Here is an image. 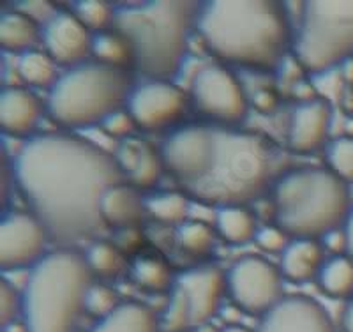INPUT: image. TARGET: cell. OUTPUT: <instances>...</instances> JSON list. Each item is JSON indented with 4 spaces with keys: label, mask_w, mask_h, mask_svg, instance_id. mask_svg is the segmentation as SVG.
<instances>
[{
    "label": "cell",
    "mask_w": 353,
    "mask_h": 332,
    "mask_svg": "<svg viewBox=\"0 0 353 332\" xmlns=\"http://www.w3.org/2000/svg\"><path fill=\"white\" fill-rule=\"evenodd\" d=\"M12 177L50 240L69 249L103 237L101 200L128 182L113 154L69 133L28 138L12 159Z\"/></svg>",
    "instance_id": "6da1fadb"
},
{
    "label": "cell",
    "mask_w": 353,
    "mask_h": 332,
    "mask_svg": "<svg viewBox=\"0 0 353 332\" xmlns=\"http://www.w3.org/2000/svg\"><path fill=\"white\" fill-rule=\"evenodd\" d=\"M20 80L34 88H50L52 90L61 75L57 72V64L46 52H28L18 60Z\"/></svg>",
    "instance_id": "4316f807"
},
{
    "label": "cell",
    "mask_w": 353,
    "mask_h": 332,
    "mask_svg": "<svg viewBox=\"0 0 353 332\" xmlns=\"http://www.w3.org/2000/svg\"><path fill=\"white\" fill-rule=\"evenodd\" d=\"M189 202L191 200L185 193H157L145 200V208L159 223L181 226L188 221L189 208H191Z\"/></svg>",
    "instance_id": "83f0119b"
},
{
    "label": "cell",
    "mask_w": 353,
    "mask_h": 332,
    "mask_svg": "<svg viewBox=\"0 0 353 332\" xmlns=\"http://www.w3.org/2000/svg\"><path fill=\"white\" fill-rule=\"evenodd\" d=\"M92 60L134 71V57H132L131 44L122 34H119L113 28H110L106 32L94 34Z\"/></svg>",
    "instance_id": "d4e9b609"
},
{
    "label": "cell",
    "mask_w": 353,
    "mask_h": 332,
    "mask_svg": "<svg viewBox=\"0 0 353 332\" xmlns=\"http://www.w3.org/2000/svg\"><path fill=\"white\" fill-rule=\"evenodd\" d=\"M254 242L260 246V249L267 253H281L288 248V244L292 242V237L281 230L277 224H265L258 230L256 237H254Z\"/></svg>",
    "instance_id": "8d00e7d4"
},
{
    "label": "cell",
    "mask_w": 353,
    "mask_h": 332,
    "mask_svg": "<svg viewBox=\"0 0 353 332\" xmlns=\"http://www.w3.org/2000/svg\"><path fill=\"white\" fill-rule=\"evenodd\" d=\"M230 299L242 313L263 316L285 297L281 271L261 256L237 260L226 273Z\"/></svg>",
    "instance_id": "30bf717a"
},
{
    "label": "cell",
    "mask_w": 353,
    "mask_h": 332,
    "mask_svg": "<svg viewBox=\"0 0 353 332\" xmlns=\"http://www.w3.org/2000/svg\"><path fill=\"white\" fill-rule=\"evenodd\" d=\"M101 129H103L105 135L113 138V140L125 141L129 140V138H132V135H134V131L138 129V126L137 122H134V119L131 117V113L128 112V108H125L110 115L108 119L101 124Z\"/></svg>",
    "instance_id": "d590c367"
},
{
    "label": "cell",
    "mask_w": 353,
    "mask_h": 332,
    "mask_svg": "<svg viewBox=\"0 0 353 332\" xmlns=\"http://www.w3.org/2000/svg\"><path fill=\"white\" fill-rule=\"evenodd\" d=\"M253 104L263 113L274 112L277 108V94L269 88H263L253 97Z\"/></svg>",
    "instance_id": "f35d334b"
},
{
    "label": "cell",
    "mask_w": 353,
    "mask_h": 332,
    "mask_svg": "<svg viewBox=\"0 0 353 332\" xmlns=\"http://www.w3.org/2000/svg\"><path fill=\"white\" fill-rule=\"evenodd\" d=\"M343 329L345 332H353V300H350L343 313Z\"/></svg>",
    "instance_id": "60d3db41"
},
{
    "label": "cell",
    "mask_w": 353,
    "mask_h": 332,
    "mask_svg": "<svg viewBox=\"0 0 353 332\" xmlns=\"http://www.w3.org/2000/svg\"><path fill=\"white\" fill-rule=\"evenodd\" d=\"M332 115L330 103L320 97L299 104L290 119V150L295 154H311L323 147L332 126Z\"/></svg>",
    "instance_id": "2e32d148"
},
{
    "label": "cell",
    "mask_w": 353,
    "mask_h": 332,
    "mask_svg": "<svg viewBox=\"0 0 353 332\" xmlns=\"http://www.w3.org/2000/svg\"><path fill=\"white\" fill-rule=\"evenodd\" d=\"M145 200L140 189L132 188L129 182H121L105 193L101 200V214L106 226L121 230H134L143 217Z\"/></svg>",
    "instance_id": "ac0fdd59"
},
{
    "label": "cell",
    "mask_w": 353,
    "mask_h": 332,
    "mask_svg": "<svg viewBox=\"0 0 353 332\" xmlns=\"http://www.w3.org/2000/svg\"><path fill=\"white\" fill-rule=\"evenodd\" d=\"M175 284L188 300L191 324L194 327L209 324L217 315L226 289V274L216 265H201L179 274Z\"/></svg>",
    "instance_id": "5bb4252c"
},
{
    "label": "cell",
    "mask_w": 353,
    "mask_h": 332,
    "mask_svg": "<svg viewBox=\"0 0 353 332\" xmlns=\"http://www.w3.org/2000/svg\"><path fill=\"white\" fill-rule=\"evenodd\" d=\"M85 260H87L94 276L101 277V280H115L128 267L125 256L121 251V248H117L115 244L103 239L87 246Z\"/></svg>",
    "instance_id": "484cf974"
},
{
    "label": "cell",
    "mask_w": 353,
    "mask_h": 332,
    "mask_svg": "<svg viewBox=\"0 0 353 332\" xmlns=\"http://www.w3.org/2000/svg\"><path fill=\"white\" fill-rule=\"evenodd\" d=\"M43 103L21 87H6L0 94V128L8 137L32 138L43 117Z\"/></svg>",
    "instance_id": "e0dca14e"
},
{
    "label": "cell",
    "mask_w": 353,
    "mask_h": 332,
    "mask_svg": "<svg viewBox=\"0 0 353 332\" xmlns=\"http://www.w3.org/2000/svg\"><path fill=\"white\" fill-rule=\"evenodd\" d=\"M221 332H254V331H249L248 327H242V325H228V327H225Z\"/></svg>",
    "instance_id": "b9f144b4"
},
{
    "label": "cell",
    "mask_w": 353,
    "mask_h": 332,
    "mask_svg": "<svg viewBox=\"0 0 353 332\" xmlns=\"http://www.w3.org/2000/svg\"><path fill=\"white\" fill-rule=\"evenodd\" d=\"M121 304V297L112 286H108L106 283H94L87 293L85 311L99 322L108 315H112Z\"/></svg>",
    "instance_id": "836d02e7"
},
{
    "label": "cell",
    "mask_w": 353,
    "mask_h": 332,
    "mask_svg": "<svg viewBox=\"0 0 353 332\" xmlns=\"http://www.w3.org/2000/svg\"><path fill=\"white\" fill-rule=\"evenodd\" d=\"M163 170H165V163H163L161 154L157 153L156 148L143 141L140 161L137 163L134 170L128 175V182L132 188L140 189V191L141 189L154 188L159 182Z\"/></svg>",
    "instance_id": "f546056e"
},
{
    "label": "cell",
    "mask_w": 353,
    "mask_h": 332,
    "mask_svg": "<svg viewBox=\"0 0 353 332\" xmlns=\"http://www.w3.org/2000/svg\"><path fill=\"white\" fill-rule=\"evenodd\" d=\"M137 72L97 60L65 69L50 90L48 110L53 122L65 129L101 126L113 113L128 108L137 88Z\"/></svg>",
    "instance_id": "52a82bcc"
},
{
    "label": "cell",
    "mask_w": 353,
    "mask_h": 332,
    "mask_svg": "<svg viewBox=\"0 0 353 332\" xmlns=\"http://www.w3.org/2000/svg\"><path fill=\"white\" fill-rule=\"evenodd\" d=\"M23 318V290L6 280L0 281V327L8 331Z\"/></svg>",
    "instance_id": "d6a6232c"
},
{
    "label": "cell",
    "mask_w": 353,
    "mask_h": 332,
    "mask_svg": "<svg viewBox=\"0 0 353 332\" xmlns=\"http://www.w3.org/2000/svg\"><path fill=\"white\" fill-rule=\"evenodd\" d=\"M94 34L74 17L72 11H57L55 17L43 25L44 52L57 66L77 68L92 55Z\"/></svg>",
    "instance_id": "4fadbf2b"
},
{
    "label": "cell",
    "mask_w": 353,
    "mask_h": 332,
    "mask_svg": "<svg viewBox=\"0 0 353 332\" xmlns=\"http://www.w3.org/2000/svg\"><path fill=\"white\" fill-rule=\"evenodd\" d=\"M176 239L182 249L191 255H205L214 246V232L201 221H185L176 230Z\"/></svg>",
    "instance_id": "4dcf8cb0"
},
{
    "label": "cell",
    "mask_w": 353,
    "mask_h": 332,
    "mask_svg": "<svg viewBox=\"0 0 353 332\" xmlns=\"http://www.w3.org/2000/svg\"><path fill=\"white\" fill-rule=\"evenodd\" d=\"M345 233H346V255L353 260V211L345 223Z\"/></svg>",
    "instance_id": "ab89813d"
},
{
    "label": "cell",
    "mask_w": 353,
    "mask_h": 332,
    "mask_svg": "<svg viewBox=\"0 0 353 332\" xmlns=\"http://www.w3.org/2000/svg\"><path fill=\"white\" fill-rule=\"evenodd\" d=\"M191 97L173 81L147 80L137 85L128 101V112L145 131L173 128L184 117Z\"/></svg>",
    "instance_id": "8fae6325"
},
{
    "label": "cell",
    "mask_w": 353,
    "mask_h": 332,
    "mask_svg": "<svg viewBox=\"0 0 353 332\" xmlns=\"http://www.w3.org/2000/svg\"><path fill=\"white\" fill-rule=\"evenodd\" d=\"M254 332H334V325L323 306L311 297L285 295L261 316Z\"/></svg>",
    "instance_id": "9a60e30c"
},
{
    "label": "cell",
    "mask_w": 353,
    "mask_h": 332,
    "mask_svg": "<svg viewBox=\"0 0 353 332\" xmlns=\"http://www.w3.org/2000/svg\"><path fill=\"white\" fill-rule=\"evenodd\" d=\"M292 53L311 75L341 68L353 59V0L301 2Z\"/></svg>",
    "instance_id": "ba28073f"
},
{
    "label": "cell",
    "mask_w": 353,
    "mask_h": 332,
    "mask_svg": "<svg viewBox=\"0 0 353 332\" xmlns=\"http://www.w3.org/2000/svg\"><path fill=\"white\" fill-rule=\"evenodd\" d=\"M320 289L334 299H348L353 295V260L348 255L327 258L320 274Z\"/></svg>",
    "instance_id": "cb8c5ba5"
},
{
    "label": "cell",
    "mask_w": 353,
    "mask_h": 332,
    "mask_svg": "<svg viewBox=\"0 0 353 332\" xmlns=\"http://www.w3.org/2000/svg\"><path fill=\"white\" fill-rule=\"evenodd\" d=\"M201 2L154 0L115 8L113 30L132 48L134 72L147 80L173 81L188 60L191 34L196 32Z\"/></svg>",
    "instance_id": "277c9868"
},
{
    "label": "cell",
    "mask_w": 353,
    "mask_h": 332,
    "mask_svg": "<svg viewBox=\"0 0 353 332\" xmlns=\"http://www.w3.org/2000/svg\"><path fill=\"white\" fill-rule=\"evenodd\" d=\"M92 284L94 274L80 249L46 253L23 284L25 332H77Z\"/></svg>",
    "instance_id": "5b68a950"
},
{
    "label": "cell",
    "mask_w": 353,
    "mask_h": 332,
    "mask_svg": "<svg viewBox=\"0 0 353 332\" xmlns=\"http://www.w3.org/2000/svg\"><path fill=\"white\" fill-rule=\"evenodd\" d=\"M132 281L149 293H163L172 290L175 281L170 265L159 256H138L131 265Z\"/></svg>",
    "instance_id": "603a6c76"
},
{
    "label": "cell",
    "mask_w": 353,
    "mask_h": 332,
    "mask_svg": "<svg viewBox=\"0 0 353 332\" xmlns=\"http://www.w3.org/2000/svg\"><path fill=\"white\" fill-rule=\"evenodd\" d=\"M325 248L316 239H292L281 255L283 277L292 283H307L320 274L325 264Z\"/></svg>",
    "instance_id": "d6986e66"
},
{
    "label": "cell",
    "mask_w": 353,
    "mask_h": 332,
    "mask_svg": "<svg viewBox=\"0 0 353 332\" xmlns=\"http://www.w3.org/2000/svg\"><path fill=\"white\" fill-rule=\"evenodd\" d=\"M320 242H321V246L325 248V251L332 253V256L346 255V233H345V226H343V228L332 230V232L327 233L325 237H321Z\"/></svg>",
    "instance_id": "74e56055"
},
{
    "label": "cell",
    "mask_w": 353,
    "mask_h": 332,
    "mask_svg": "<svg viewBox=\"0 0 353 332\" xmlns=\"http://www.w3.org/2000/svg\"><path fill=\"white\" fill-rule=\"evenodd\" d=\"M327 168L346 184L353 182V137H339L327 147Z\"/></svg>",
    "instance_id": "1f68e13d"
},
{
    "label": "cell",
    "mask_w": 353,
    "mask_h": 332,
    "mask_svg": "<svg viewBox=\"0 0 353 332\" xmlns=\"http://www.w3.org/2000/svg\"><path fill=\"white\" fill-rule=\"evenodd\" d=\"M74 17L92 34L106 32L113 28L115 21V6L103 0H80L72 6Z\"/></svg>",
    "instance_id": "f1b7e54d"
},
{
    "label": "cell",
    "mask_w": 353,
    "mask_h": 332,
    "mask_svg": "<svg viewBox=\"0 0 353 332\" xmlns=\"http://www.w3.org/2000/svg\"><path fill=\"white\" fill-rule=\"evenodd\" d=\"M43 44V25L37 23L25 12L12 9L2 14L0 20V44L8 53L25 55Z\"/></svg>",
    "instance_id": "ffe728a7"
},
{
    "label": "cell",
    "mask_w": 353,
    "mask_h": 332,
    "mask_svg": "<svg viewBox=\"0 0 353 332\" xmlns=\"http://www.w3.org/2000/svg\"><path fill=\"white\" fill-rule=\"evenodd\" d=\"M48 232L32 213H6L0 223V267L4 273L32 268L46 255Z\"/></svg>",
    "instance_id": "7c38bea8"
},
{
    "label": "cell",
    "mask_w": 353,
    "mask_h": 332,
    "mask_svg": "<svg viewBox=\"0 0 353 332\" xmlns=\"http://www.w3.org/2000/svg\"><path fill=\"white\" fill-rule=\"evenodd\" d=\"M196 32L216 59L258 72H277L293 52L295 25L286 2H201Z\"/></svg>",
    "instance_id": "7a4b0ae2"
},
{
    "label": "cell",
    "mask_w": 353,
    "mask_h": 332,
    "mask_svg": "<svg viewBox=\"0 0 353 332\" xmlns=\"http://www.w3.org/2000/svg\"><path fill=\"white\" fill-rule=\"evenodd\" d=\"M216 230L223 239L233 246L248 244L254 240L258 233V224L254 214L245 205L216 208Z\"/></svg>",
    "instance_id": "7402d4cb"
},
{
    "label": "cell",
    "mask_w": 353,
    "mask_h": 332,
    "mask_svg": "<svg viewBox=\"0 0 353 332\" xmlns=\"http://www.w3.org/2000/svg\"><path fill=\"white\" fill-rule=\"evenodd\" d=\"M92 332H161L159 315L143 302L128 300L97 322Z\"/></svg>",
    "instance_id": "44dd1931"
},
{
    "label": "cell",
    "mask_w": 353,
    "mask_h": 332,
    "mask_svg": "<svg viewBox=\"0 0 353 332\" xmlns=\"http://www.w3.org/2000/svg\"><path fill=\"white\" fill-rule=\"evenodd\" d=\"M277 164L279 153L265 137L212 124L200 168L184 191L214 208L248 205L272 186Z\"/></svg>",
    "instance_id": "3957f363"
},
{
    "label": "cell",
    "mask_w": 353,
    "mask_h": 332,
    "mask_svg": "<svg viewBox=\"0 0 353 332\" xmlns=\"http://www.w3.org/2000/svg\"><path fill=\"white\" fill-rule=\"evenodd\" d=\"M274 221L292 239H316L343 228L352 214L345 180L329 168L292 170L272 186Z\"/></svg>",
    "instance_id": "8992f818"
},
{
    "label": "cell",
    "mask_w": 353,
    "mask_h": 332,
    "mask_svg": "<svg viewBox=\"0 0 353 332\" xmlns=\"http://www.w3.org/2000/svg\"><path fill=\"white\" fill-rule=\"evenodd\" d=\"M311 84H313L314 90H316V96L320 97V99L327 101V103H337V101H341L343 97H345L346 88H348L339 68L313 75Z\"/></svg>",
    "instance_id": "e575fe53"
},
{
    "label": "cell",
    "mask_w": 353,
    "mask_h": 332,
    "mask_svg": "<svg viewBox=\"0 0 353 332\" xmlns=\"http://www.w3.org/2000/svg\"><path fill=\"white\" fill-rule=\"evenodd\" d=\"M193 106L207 122L237 128L245 119L249 101L239 78L223 64L203 66L191 81Z\"/></svg>",
    "instance_id": "9c48e42d"
}]
</instances>
